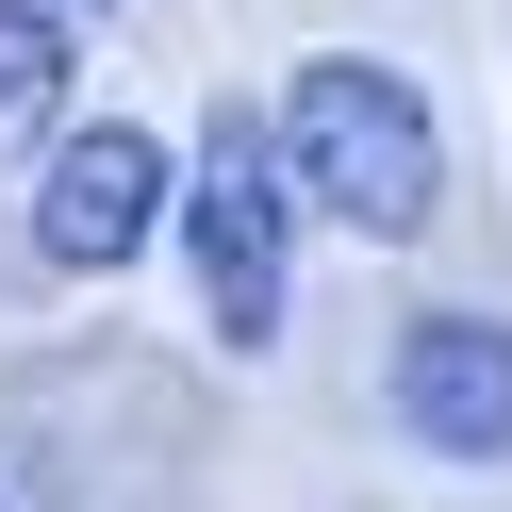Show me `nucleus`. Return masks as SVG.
<instances>
[{
    "mask_svg": "<svg viewBox=\"0 0 512 512\" xmlns=\"http://www.w3.org/2000/svg\"><path fill=\"white\" fill-rule=\"evenodd\" d=\"M281 166L314 182V215H347V232H380V248L446 215L430 83H413V67H364V50H314V67L281 83Z\"/></svg>",
    "mask_w": 512,
    "mask_h": 512,
    "instance_id": "1",
    "label": "nucleus"
},
{
    "mask_svg": "<svg viewBox=\"0 0 512 512\" xmlns=\"http://www.w3.org/2000/svg\"><path fill=\"white\" fill-rule=\"evenodd\" d=\"M298 166H281V133H248V100L199 133V182H182V248H199V298H215V331L232 347H265L281 331V232H298Z\"/></svg>",
    "mask_w": 512,
    "mask_h": 512,
    "instance_id": "2",
    "label": "nucleus"
},
{
    "mask_svg": "<svg viewBox=\"0 0 512 512\" xmlns=\"http://www.w3.org/2000/svg\"><path fill=\"white\" fill-rule=\"evenodd\" d=\"M182 215V182H166V133H133V116H100V133H67L50 149V182H34V248L67 281H100V265H133L149 232Z\"/></svg>",
    "mask_w": 512,
    "mask_h": 512,
    "instance_id": "3",
    "label": "nucleus"
},
{
    "mask_svg": "<svg viewBox=\"0 0 512 512\" xmlns=\"http://www.w3.org/2000/svg\"><path fill=\"white\" fill-rule=\"evenodd\" d=\"M380 397H397V430L430 463H512V331L496 314H413Z\"/></svg>",
    "mask_w": 512,
    "mask_h": 512,
    "instance_id": "4",
    "label": "nucleus"
},
{
    "mask_svg": "<svg viewBox=\"0 0 512 512\" xmlns=\"http://www.w3.org/2000/svg\"><path fill=\"white\" fill-rule=\"evenodd\" d=\"M50 100H67V17L50 0H0V149L34 133Z\"/></svg>",
    "mask_w": 512,
    "mask_h": 512,
    "instance_id": "5",
    "label": "nucleus"
},
{
    "mask_svg": "<svg viewBox=\"0 0 512 512\" xmlns=\"http://www.w3.org/2000/svg\"><path fill=\"white\" fill-rule=\"evenodd\" d=\"M50 17H100V0H50Z\"/></svg>",
    "mask_w": 512,
    "mask_h": 512,
    "instance_id": "6",
    "label": "nucleus"
}]
</instances>
